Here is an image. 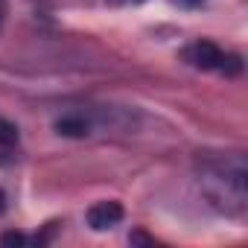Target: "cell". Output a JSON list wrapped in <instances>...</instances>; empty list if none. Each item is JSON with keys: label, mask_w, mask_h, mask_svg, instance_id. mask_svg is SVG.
Here are the masks:
<instances>
[{"label": "cell", "mask_w": 248, "mask_h": 248, "mask_svg": "<svg viewBox=\"0 0 248 248\" xmlns=\"http://www.w3.org/2000/svg\"><path fill=\"white\" fill-rule=\"evenodd\" d=\"M245 158L242 155H219V158H207L202 167V190L210 199L213 207H219L222 213L231 216H242L245 213V202H248V190H245Z\"/></svg>", "instance_id": "obj_1"}, {"label": "cell", "mask_w": 248, "mask_h": 248, "mask_svg": "<svg viewBox=\"0 0 248 248\" xmlns=\"http://www.w3.org/2000/svg\"><path fill=\"white\" fill-rule=\"evenodd\" d=\"M181 59L190 67H196V70H213V73H222V76H239L242 73V59L236 53L222 50L213 41H193V44H187L181 50Z\"/></svg>", "instance_id": "obj_2"}, {"label": "cell", "mask_w": 248, "mask_h": 248, "mask_svg": "<svg viewBox=\"0 0 248 248\" xmlns=\"http://www.w3.org/2000/svg\"><path fill=\"white\" fill-rule=\"evenodd\" d=\"M85 219H88V225H91L93 231H108V228L120 225V219H123V204H120V202H96V204L88 207Z\"/></svg>", "instance_id": "obj_3"}, {"label": "cell", "mask_w": 248, "mask_h": 248, "mask_svg": "<svg viewBox=\"0 0 248 248\" xmlns=\"http://www.w3.org/2000/svg\"><path fill=\"white\" fill-rule=\"evenodd\" d=\"M18 140H21L18 126L0 117V164H9V161L15 158V152H18Z\"/></svg>", "instance_id": "obj_4"}, {"label": "cell", "mask_w": 248, "mask_h": 248, "mask_svg": "<svg viewBox=\"0 0 248 248\" xmlns=\"http://www.w3.org/2000/svg\"><path fill=\"white\" fill-rule=\"evenodd\" d=\"M56 132L64 138H85L91 132V123L85 120V114H64L56 120Z\"/></svg>", "instance_id": "obj_5"}, {"label": "cell", "mask_w": 248, "mask_h": 248, "mask_svg": "<svg viewBox=\"0 0 248 248\" xmlns=\"http://www.w3.org/2000/svg\"><path fill=\"white\" fill-rule=\"evenodd\" d=\"M178 6H184V9H196V6H202L204 0H175Z\"/></svg>", "instance_id": "obj_6"}, {"label": "cell", "mask_w": 248, "mask_h": 248, "mask_svg": "<svg viewBox=\"0 0 248 248\" xmlns=\"http://www.w3.org/2000/svg\"><path fill=\"white\" fill-rule=\"evenodd\" d=\"M3 202H6V196H3V193H0V210H3V207H6Z\"/></svg>", "instance_id": "obj_7"}, {"label": "cell", "mask_w": 248, "mask_h": 248, "mask_svg": "<svg viewBox=\"0 0 248 248\" xmlns=\"http://www.w3.org/2000/svg\"><path fill=\"white\" fill-rule=\"evenodd\" d=\"M123 3H143V0H123Z\"/></svg>", "instance_id": "obj_8"}]
</instances>
